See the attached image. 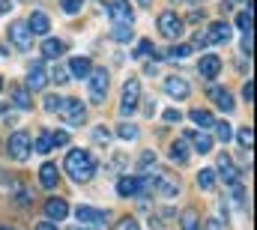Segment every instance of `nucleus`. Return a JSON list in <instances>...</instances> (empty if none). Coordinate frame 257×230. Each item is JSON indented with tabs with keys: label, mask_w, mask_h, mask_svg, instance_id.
I'll return each instance as SVG.
<instances>
[{
	"label": "nucleus",
	"mask_w": 257,
	"mask_h": 230,
	"mask_svg": "<svg viewBox=\"0 0 257 230\" xmlns=\"http://www.w3.org/2000/svg\"><path fill=\"white\" fill-rule=\"evenodd\" d=\"M63 168H66V173H69L72 182L84 185V182H90V179L96 176V159H93L87 150H69L66 159H63Z\"/></svg>",
	"instance_id": "1"
},
{
	"label": "nucleus",
	"mask_w": 257,
	"mask_h": 230,
	"mask_svg": "<svg viewBox=\"0 0 257 230\" xmlns=\"http://www.w3.org/2000/svg\"><path fill=\"white\" fill-rule=\"evenodd\" d=\"M6 150H9V156H12L15 162H27V159H30V153H33L30 135H27V132H15V135H9Z\"/></svg>",
	"instance_id": "2"
},
{
	"label": "nucleus",
	"mask_w": 257,
	"mask_h": 230,
	"mask_svg": "<svg viewBox=\"0 0 257 230\" xmlns=\"http://www.w3.org/2000/svg\"><path fill=\"white\" fill-rule=\"evenodd\" d=\"M183 27H186V24H183V18H180L177 12L168 9V12L159 15V33H162L165 39H171V42L180 39V36H183Z\"/></svg>",
	"instance_id": "3"
},
{
	"label": "nucleus",
	"mask_w": 257,
	"mask_h": 230,
	"mask_svg": "<svg viewBox=\"0 0 257 230\" xmlns=\"http://www.w3.org/2000/svg\"><path fill=\"white\" fill-rule=\"evenodd\" d=\"M138 102H141V84H138V78H128L126 87H123V102H120V114H123V120L138 111Z\"/></svg>",
	"instance_id": "4"
},
{
	"label": "nucleus",
	"mask_w": 257,
	"mask_h": 230,
	"mask_svg": "<svg viewBox=\"0 0 257 230\" xmlns=\"http://www.w3.org/2000/svg\"><path fill=\"white\" fill-rule=\"evenodd\" d=\"M60 117H63L69 126H84V123H87V105H84L81 99H63Z\"/></svg>",
	"instance_id": "5"
},
{
	"label": "nucleus",
	"mask_w": 257,
	"mask_h": 230,
	"mask_svg": "<svg viewBox=\"0 0 257 230\" xmlns=\"http://www.w3.org/2000/svg\"><path fill=\"white\" fill-rule=\"evenodd\" d=\"M87 81H90V99L99 105L102 99H105V93H108V72L105 69H90V75H87Z\"/></svg>",
	"instance_id": "6"
},
{
	"label": "nucleus",
	"mask_w": 257,
	"mask_h": 230,
	"mask_svg": "<svg viewBox=\"0 0 257 230\" xmlns=\"http://www.w3.org/2000/svg\"><path fill=\"white\" fill-rule=\"evenodd\" d=\"M9 39H12V45H15L18 51H30L33 33L27 30V21H12V24H9Z\"/></svg>",
	"instance_id": "7"
},
{
	"label": "nucleus",
	"mask_w": 257,
	"mask_h": 230,
	"mask_svg": "<svg viewBox=\"0 0 257 230\" xmlns=\"http://www.w3.org/2000/svg\"><path fill=\"white\" fill-rule=\"evenodd\" d=\"M165 93H168L174 102H183V99L192 96V87H189L186 78H180V75H168V78H165Z\"/></svg>",
	"instance_id": "8"
},
{
	"label": "nucleus",
	"mask_w": 257,
	"mask_h": 230,
	"mask_svg": "<svg viewBox=\"0 0 257 230\" xmlns=\"http://www.w3.org/2000/svg\"><path fill=\"white\" fill-rule=\"evenodd\" d=\"M105 9H108V15H111L114 24H132L135 21V9H132L128 0H111Z\"/></svg>",
	"instance_id": "9"
},
{
	"label": "nucleus",
	"mask_w": 257,
	"mask_h": 230,
	"mask_svg": "<svg viewBox=\"0 0 257 230\" xmlns=\"http://www.w3.org/2000/svg\"><path fill=\"white\" fill-rule=\"evenodd\" d=\"M27 87L30 90H45L48 87V72H45V60H33L27 69Z\"/></svg>",
	"instance_id": "10"
},
{
	"label": "nucleus",
	"mask_w": 257,
	"mask_h": 230,
	"mask_svg": "<svg viewBox=\"0 0 257 230\" xmlns=\"http://www.w3.org/2000/svg\"><path fill=\"white\" fill-rule=\"evenodd\" d=\"M218 171H221V182H227L230 188L239 185V176H242V173H239V168L230 162V156H221V159H218Z\"/></svg>",
	"instance_id": "11"
},
{
	"label": "nucleus",
	"mask_w": 257,
	"mask_h": 230,
	"mask_svg": "<svg viewBox=\"0 0 257 230\" xmlns=\"http://www.w3.org/2000/svg\"><path fill=\"white\" fill-rule=\"evenodd\" d=\"M27 30H30L33 36H45V33L51 30V18H48L45 12H30V18H27Z\"/></svg>",
	"instance_id": "12"
},
{
	"label": "nucleus",
	"mask_w": 257,
	"mask_h": 230,
	"mask_svg": "<svg viewBox=\"0 0 257 230\" xmlns=\"http://www.w3.org/2000/svg\"><path fill=\"white\" fill-rule=\"evenodd\" d=\"M156 191H159L165 200H174V197H180V179H171V176H156Z\"/></svg>",
	"instance_id": "13"
},
{
	"label": "nucleus",
	"mask_w": 257,
	"mask_h": 230,
	"mask_svg": "<svg viewBox=\"0 0 257 230\" xmlns=\"http://www.w3.org/2000/svg\"><path fill=\"white\" fill-rule=\"evenodd\" d=\"M197 72H200L206 81H212V78L221 72V60L215 57V54H203V57L197 60Z\"/></svg>",
	"instance_id": "14"
},
{
	"label": "nucleus",
	"mask_w": 257,
	"mask_h": 230,
	"mask_svg": "<svg viewBox=\"0 0 257 230\" xmlns=\"http://www.w3.org/2000/svg\"><path fill=\"white\" fill-rule=\"evenodd\" d=\"M45 215H48V221H63L66 215H69V203H66L63 197H51L48 203H45Z\"/></svg>",
	"instance_id": "15"
},
{
	"label": "nucleus",
	"mask_w": 257,
	"mask_h": 230,
	"mask_svg": "<svg viewBox=\"0 0 257 230\" xmlns=\"http://www.w3.org/2000/svg\"><path fill=\"white\" fill-rule=\"evenodd\" d=\"M206 42H212V45H224V42H230V24L215 21V24L209 27V33H206Z\"/></svg>",
	"instance_id": "16"
},
{
	"label": "nucleus",
	"mask_w": 257,
	"mask_h": 230,
	"mask_svg": "<svg viewBox=\"0 0 257 230\" xmlns=\"http://www.w3.org/2000/svg\"><path fill=\"white\" fill-rule=\"evenodd\" d=\"M206 93H209V99H212L221 111H233V96H230L224 87H215V84H212V87H206Z\"/></svg>",
	"instance_id": "17"
},
{
	"label": "nucleus",
	"mask_w": 257,
	"mask_h": 230,
	"mask_svg": "<svg viewBox=\"0 0 257 230\" xmlns=\"http://www.w3.org/2000/svg\"><path fill=\"white\" fill-rule=\"evenodd\" d=\"M57 182H60L57 165H54V162H45V165L39 168V185H42V188H54Z\"/></svg>",
	"instance_id": "18"
},
{
	"label": "nucleus",
	"mask_w": 257,
	"mask_h": 230,
	"mask_svg": "<svg viewBox=\"0 0 257 230\" xmlns=\"http://www.w3.org/2000/svg\"><path fill=\"white\" fill-rule=\"evenodd\" d=\"M186 141L192 144L200 156H206V153L212 150V138H209V135H203V132H186Z\"/></svg>",
	"instance_id": "19"
},
{
	"label": "nucleus",
	"mask_w": 257,
	"mask_h": 230,
	"mask_svg": "<svg viewBox=\"0 0 257 230\" xmlns=\"http://www.w3.org/2000/svg\"><path fill=\"white\" fill-rule=\"evenodd\" d=\"M189 156H192L189 141H186V138H177V141L171 144V159H174V162H180V165H186V162H189Z\"/></svg>",
	"instance_id": "20"
},
{
	"label": "nucleus",
	"mask_w": 257,
	"mask_h": 230,
	"mask_svg": "<svg viewBox=\"0 0 257 230\" xmlns=\"http://www.w3.org/2000/svg\"><path fill=\"white\" fill-rule=\"evenodd\" d=\"M60 54H66L63 39H45V42H42V57L45 60H57Z\"/></svg>",
	"instance_id": "21"
},
{
	"label": "nucleus",
	"mask_w": 257,
	"mask_h": 230,
	"mask_svg": "<svg viewBox=\"0 0 257 230\" xmlns=\"http://www.w3.org/2000/svg\"><path fill=\"white\" fill-rule=\"evenodd\" d=\"M12 105L15 108H21V111H30L33 108V99H30V90H24V87H12Z\"/></svg>",
	"instance_id": "22"
},
{
	"label": "nucleus",
	"mask_w": 257,
	"mask_h": 230,
	"mask_svg": "<svg viewBox=\"0 0 257 230\" xmlns=\"http://www.w3.org/2000/svg\"><path fill=\"white\" fill-rule=\"evenodd\" d=\"M90 60L87 57H72L69 60V75H75V78H87L90 75Z\"/></svg>",
	"instance_id": "23"
},
{
	"label": "nucleus",
	"mask_w": 257,
	"mask_h": 230,
	"mask_svg": "<svg viewBox=\"0 0 257 230\" xmlns=\"http://www.w3.org/2000/svg\"><path fill=\"white\" fill-rule=\"evenodd\" d=\"M108 212H99L96 206H78L75 209V218L78 221H84V224H90V221H99V218H105Z\"/></svg>",
	"instance_id": "24"
},
{
	"label": "nucleus",
	"mask_w": 257,
	"mask_h": 230,
	"mask_svg": "<svg viewBox=\"0 0 257 230\" xmlns=\"http://www.w3.org/2000/svg\"><path fill=\"white\" fill-rule=\"evenodd\" d=\"M117 194L120 197H135L138 194V179L135 176H120L117 179Z\"/></svg>",
	"instance_id": "25"
},
{
	"label": "nucleus",
	"mask_w": 257,
	"mask_h": 230,
	"mask_svg": "<svg viewBox=\"0 0 257 230\" xmlns=\"http://www.w3.org/2000/svg\"><path fill=\"white\" fill-rule=\"evenodd\" d=\"M189 120H192L197 129H209V126L215 123V120H212V114H209V111H203V108H194V111H189Z\"/></svg>",
	"instance_id": "26"
},
{
	"label": "nucleus",
	"mask_w": 257,
	"mask_h": 230,
	"mask_svg": "<svg viewBox=\"0 0 257 230\" xmlns=\"http://www.w3.org/2000/svg\"><path fill=\"white\" fill-rule=\"evenodd\" d=\"M180 227L183 230H200V218H197V209H183V215H180Z\"/></svg>",
	"instance_id": "27"
},
{
	"label": "nucleus",
	"mask_w": 257,
	"mask_h": 230,
	"mask_svg": "<svg viewBox=\"0 0 257 230\" xmlns=\"http://www.w3.org/2000/svg\"><path fill=\"white\" fill-rule=\"evenodd\" d=\"M197 188H200V191H212V188H215V171L203 168V171L197 173Z\"/></svg>",
	"instance_id": "28"
},
{
	"label": "nucleus",
	"mask_w": 257,
	"mask_h": 230,
	"mask_svg": "<svg viewBox=\"0 0 257 230\" xmlns=\"http://www.w3.org/2000/svg\"><path fill=\"white\" fill-rule=\"evenodd\" d=\"M111 36H114V42H120V45L132 42V39H135V36H132V24H114Z\"/></svg>",
	"instance_id": "29"
},
{
	"label": "nucleus",
	"mask_w": 257,
	"mask_h": 230,
	"mask_svg": "<svg viewBox=\"0 0 257 230\" xmlns=\"http://www.w3.org/2000/svg\"><path fill=\"white\" fill-rule=\"evenodd\" d=\"M212 129H215V138H218L221 144H227V141L233 138V129H230V123H227V120H218V123H212Z\"/></svg>",
	"instance_id": "30"
},
{
	"label": "nucleus",
	"mask_w": 257,
	"mask_h": 230,
	"mask_svg": "<svg viewBox=\"0 0 257 230\" xmlns=\"http://www.w3.org/2000/svg\"><path fill=\"white\" fill-rule=\"evenodd\" d=\"M51 147H54L51 132H42V135L36 138V144H33V150H36V153H42V156H45V153H51Z\"/></svg>",
	"instance_id": "31"
},
{
	"label": "nucleus",
	"mask_w": 257,
	"mask_h": 230,
	"mask_svg": "<svg viewBox=\"0 0 257 230\" xmlns=\"http://www.w3.org/2000/svg\"><path fill=\"white\" fill-rule=\"evenodd\" d=\"M138 135H141V132H138V126H135V123H126V120H123V123H120V129H117V138H123V141H135Z\"/></svg>",
	"instance_id": "32"
},
{
	"label": "nucleus",
	"mask_w": 257,
	"mask_h": 230,
	"mask_svg": "<svg viewBox=\"0 0 257 230\" xmlns=\"http://www.w3.org/2000/svg\"><path fill=\"white\" fill-rule=\"evenodd\" d=\"M48 78H51L54 84H66V81H69V69H66V66H60V63H54V69L48 72Z\"/></svg>",
	"instance_id": "33"
},
{
	"label": "nucleus",
	"mask_w": 257,
	"mask_h": 230,
	"mask_svg": "<svg viewBox=\"0 0 257 230\" xmlns=\"http://www.w3.org/2000/svg\"><path fill=\"white\" fill-rule=\"evenodd\" d=\"M236 27H239L242 33H251V6H248L245 12H239V15H236Z\"/></svg>",
	"instance_id": "34"
},
{
	"label": "nucleus",
	"mask_w": 257,
	"mask_h": 230,
	"mask_svg": "<svg viewBox=\"0 0 257 230\" xmlns=\"http://www.w3.org/2000/svg\"><path fill=\"white\" fill-rule=\"evenodd\" d=\"M138 168H141L144 173L153 171V168H156V153H153V150H147V153H144V156L138 159Z\"/></svg>",
	"instance_id": "35"
},
{
	"label": "nucleus",
	"mask_w": 257,
	"mask_h": 230,
	"mask_svg": "<svg viewBox=\"0 0 257 230\" xmlns=\"http://www.w3.org/2000/svg\"><path fill=\"white\" fill-rule=\"evenodd\" d=\"M93 141H96V144H102V147H108V141H111V132H108L105 126H96V129H93Z\"/></svg>",
	"instance_id": "36"
},
{
	"label": "nucleus",
	"mask_w": 257,
	"mask_h": 230,
	"mask_svg": "<svg viewBox=\"0 0 257 230\" xmlns=\"http://www.w3.org/2000/svg\"><path fill=\"white\" fill-rule=\"evenodd\" d=\"M236 135H239V147H242V150H251V144H254V138H251V135H254V132L245 126V129H239Z\"/></svg>",
	"instance_id": "37"
},
{
	"label": "nucleus",
	"mask_w": 257,
	"mask_h": 230,
	"mask_svg": "<svg viewBox=\"0 0 257 230\" xmlns=\"http://www.w3.org/2000/svg\"><path fill=\"white\" fill-rule=\"evenodd\" d=\"M147 54H150V57L156 54V45H153L150 39H144V42H141V45L135 48V57H147Z\"/></svg>",
	"instance_id": "38"
},
{
	"label": "nucleus",
	"mask_w": 257,
	"mask_h": 230,
	"mask_svg": "<svg viewBox=\"0 0 257 230\" xmlns=\"http://www.w3.org/2000/svg\"><path fill=\"white\" fill-rule=\"evenodd\" d=\"M60 108H63V99H60V96H45V111L60 114Z\"/></svg>",
	"instance_id": "39"
},
{
	"label": "nucleus",
	"mask_w": 257,
	"mask_h": 230,
	"mask_svg": "<svg viewBox=\"0 0 257 230\" xmlns=\"http://www.w3.org/2000/svg\"><path fill=\"white\" fill-rule=\"evenodd\" d=\"M60 6H63V12H69V15H78L81 6H84V0H60Z\"/></svg>",
	"instance_id": "40"
},
{
	"label": "nucleus",
	"mask_w": 257,
	"mask_h": 230,
	"mask_svg": "<svg viewBox=\"0 0 257 230\" xmlns=\"http://www.w3.org/2000/svg\"><path fill=\"white\" fill-rule=\"evenodd\" d=\"M114 230H141V224H138L132 215H126V218H120V221H117V227H114Z\"/></svg>",
	"instance_id": "41"
},
{
	"label": "nucleus",
	"mask_w": 257,
	"mask_h": 230,
	"mask_svg": "<svg viewBox=\"0 0 257 230\" xmlns=\"http://www.w3.org/2000/svg\"><path fill=\"white\" fill-rule=\"evenodd\" d=\"M168 54H171V57H177V60H183V57H189V54H192V45H174Z\"/></svg>",
	"instance_id": "42"
},
{
	"label": "nucleus",
	"mask_w": 257,
	"mask_h": 230,
	"mask_svg": "<svg viewBox=\"0 0 257 230\" xmlns=\"http://www.w3.org/2000/svg\"><path fill=\"white\" fill-rule=\"evenodd\" d=\"M51 141H54V147H66L69 144V135H66L63 129H57V132H51Z\"/></svg>",
	"instance_id": "43"
},
{
	"label": "nucleus",
	"mask_w": 257,
	"mask_h": 230,
	"mask_svg": "<svg viewBox=\"0 0 257 230\" xmlns=\"http://www.w3.org/2000/svg\"><path fill=\"white\" fill-rule=\"evenodd\" d=\"M242 54H245V57H251V33H245V36H242Z\"/></svg>",
	"instance_id": "44"
},
{
	"label": "nucleus",
	"mask_w": 257,
	"mask_h": 230,
	"mask_svg": "<svg viewBox=\"0 0 257 230\" xmlns=\"http://www.w3.org/2000/svg\"><path fill=\"white\" fill-rule=\"evenodd\" d=\"M251 87H254V84H251V81H245V87H242V99H245V102H251V99H254V90H251Z\"/></svg>",
	"instance_id": "45"
},
{
	"label": "nucleus",
	"mask_w": 257,
	"mask_h": 230,
	"mask_svg": "<svg viewBox=\"0 0 257 230\" xmlns=\"http://www.w3.org/2000/svg\"><path fill=\"white\" fill-rule=\"evenodd\" d=\"M30 203H33V194H27V191H21V194H18V206L24 209V206H30Z\"/></svg>",
	"instance_id": "46"
},
{
	"label": "nucleus",
	"mask_w": 257,
	"mask_h": 230,
	"mask_svg": "<svg viewBox=\"0 0 257 230\" xmlns=\"http://www.w3.org/2000/svg\"><path fill=\"white\" fill-rule=\"evenodd\" d=\"M165 120H168V123H180V120H183V114L171 108V111H165Z\"/></svg>",
	"instance_id": "47"
},
{
	"label": "nucleus",
	"mask_w": 257,
	"mask_h": 230,
	"mask_svg": "<svg viewBox=\"0 0 257 230\" xmlns=\"http://www.w3.org/2000/svg\"><path fill=\"white\" fill-rule=\"evenodd\" d=\"M144 114H147V117L156 114V102H153V99H144Z\"/></svg>",
	"instance_id": "48"
},
{
	"label": "nucleus",
	"mask_w": 257,
	"mask_h": 230,
	"mask_svg": "<svg viewBox=\"0 0 257 230\" xmlns=\"http://www.w3.org/2000/svg\"><path fill=\"white\" fill-rule=\"evenodd\" d=\"M206 230H224V221H218V218H209V221H206Z\"/></svg>",
	"instance_id": "49"
},
{
	"label": "nucleus",
	"mask_w": 257,
	"mask_h": 230,
	"mask_svg": "<svg viewBox=\"0 0 257 230\" xmlns=\"http://www.w3.org/2000/svg\"><path fill=\"white\" fill-rule=\"evenodd\" d=\"M200 18H203V12H200V9H194V12H189V21H192V24H197Z\"/></svg>",
	"instance_id": "50"
},
{
	"label": "nucleus",
	"mask_w": 257,
	"mask_h": 230,
	"mask_svg": "<svg viewBox=\"0 0 257 230\" xmlns=\"http://www.w3.org/2000/svg\"><path fill=\"white\" fill-rule=\"evenodd\" d=\"M12 9V0H0V15H6Z\"/></svg>",
	"instance_id": "51"
},
{
	"label": "nucleus",
	"mask_w": 257,
	"mask_h": 230,
	"mask_svg": "<svg viewBox=\"0 0 257 230\" xmlns=\"http://www.w3.org/2000/svg\"><path fill=\"white\" fill-rule=\"evenodd\" d=\"M36 230H57L54 221H42V224H36Z\"/></svg>",
	"instance_id": "52"
},
{
	"label": "nucleus",
	"mask_w": 257,
	"mask_h": 230,
	"mask_svg": "<svg viewBox=\"0 0 257 230\" xmlns=\"http://www.w3.org/2000/svg\"><path fill=\"white\" fill-rule=\"evenodd\" d=\"M138 6H144V9H150V6H153V0H138Z\"/></svg>",
	"instance_id": "53"
},
{
	"label": "nucleus",
	"mask_w": 257,
	"mask_h": 230,
	"mask_svg": "<svg viewBox=\"0 0 257 230\" xmlns=\"http://www.w3.org/2000/svg\"><path fill=\"white\" fill-rule=\"evenodd\" d=\"M6 111H9V108H6V105H3V102H0V117H6Z\"/></svg>",
	"instance_id": "54"
},
{
	"label": "nucleus",
	"mask_w": 257,
	"mask_h": 230,
	"mask_svg": "<svg viewBox=\"0 0 257 230\" xmlns=\"http://www.w3.org/2000/svg\"><path fill=\"white\" fill-rule=\"evenodd\" d=\"M0 87H3V78H0Z\"/></svg>",
	"instance_id": "55"
},
{
	"label": "nucleus",
	"mask_w": 257,
	"mask_h": 230,
	"mask_svg": "<svg viewBox=\"0 0 257 230\" xmlns=\"http://www.w3.org/2000/svg\"><path fill=\"white\" fill-rule=\"evenodd\" d=\"M75 230H81V227H75Z\"/></svg>",
	"instance_id": "56"
},
{
	"label": "nucleus",
	"mask_w": 257,
	"mask_h": 230,
	"mask_svg": "<svg viewBox=\"0 0 257 230\" xmlns=\"http://www.w3.org/2000/svg\"><path fill=\"white\" fill-rule=\"evenodd\" d=\"M6 230H12V227H6Z\"/></svg>",
	"instance_id": "57"
}]
</instances>
